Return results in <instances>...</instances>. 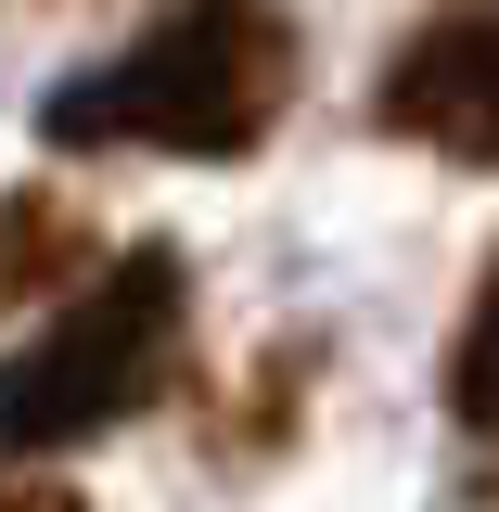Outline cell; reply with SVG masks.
<instances>
[{
  "label": "cell",
  "instance_id": "cell-1",
  "mask_svg": "<svg viewBox=\"0 0 499 512\" xmlns=\"http://www.w3.org/2000/svg\"><path fill=\"white\" fill-rule=\"evenodd\" d=\"M295 13L282 0H167L128 52L39 103L52 154H256L295 103Z\"/></svg>",
  "mask_w": 499,
  "mask_h": 512
},
{
  "label": "cell",
  "instance_id": "cell-2",
  "mask_svg": "<svg viewBox=\"0 0 499 512\" xmlns=\"http://www.w3.org/2000/svg\"><path fill=\"white\" fill-rule=\"evenodd\" d=\"M180 333H192V269L180 244H128L77 282V308L0 359V461H52V448H90L141 423L167 372H180Z\"/></svg>",
  "mask_w": 499,
  "mask_h": 512
},
{
  "label": "cell",
  "instance_id": "cell-3",
  "mask_svg": "<svg viewBox=\"0 0 499 512\" xmlns=\"http://www.w3.org/2000/svg\"><path fill=\"white\" fill-rule=\"evenodd\" d=\"M372 116L448 167H499V0H436L372 77Z\"/></svg>",
  "mask_w": 499,
  "mask_h": 512
},
{
  "label": "cell",
  "instance_id": "cell-4",
  "mask_svg": "<svg viewBox=\"0 0 499 512\" xmlns=\"http://www.w3.org/2000/svg\"><path fill=\"white\" fill-rule=\"evenodd\" d=\"M52 282H90V218L64 192H0V308H26Z\"/></svg>",
  "mask_w": 499,
  "mask_h": 512
},
{
  "label": "cell",
  "instance_id": "cell-5",
  "mask_svg": "<svg viewBox=\"0 0 499 512\" xmlns=\"http://www.w3.org/2000/svg\"><path fill=\"white\" fill-rule=\"evenodd\" d=\"M448 423L461 436H499V256L474 282V308H461V346H448Z\"/></svg>",
  "mask_w": 499,
  "mask_h": 512
},
{
  "label": "cell",
  "instance_id": "cell-6",
  "mask_svg": "<svg viewBox=\"0 0 499 512\" xmlns=\"http://www.w3.org/2000/svg\"><path fill=\"white\" fill-rule=\"evenodd\" d=\"M0 512H90L77 487H0Z\"/></svg>",
  "mask_w": 499,
  "mask_h": 512
}]
</instances>
